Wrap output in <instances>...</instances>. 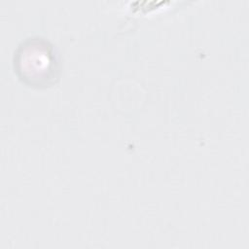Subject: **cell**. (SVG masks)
<instances>
[{
  "mask_svg": "<svg viewBox=\"0 0 249 249\" xmlns=\"http://www.w3.org/2000/svg\"><path fill=\"white\" fill-rule=\"evenodd\" d=\"M18 78L32 87H47L57 78L58 60L53 47L42 38H29L15 53Z\"/></svg>",
  "mask_w": 249,
  "mask_h": 249,
  "instance_id": "6da1fadb",
  "label": "cell"
}]
</instances>
